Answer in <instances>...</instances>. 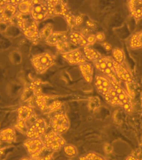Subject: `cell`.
Wrapping results in <instances>:
<instances>
[{
    "instance_id": "cell-34",
    "label": "cell",
    "mask_w": 142,
    "mask_h": 160,
    "mask_svg": "<svg viewBox=\"0 0 142 160\" xmlns=\"http://www.w3.org/2000/svg\"><path fill=\"white\" fill-rule=\"evenodd\" d=\"M125 160H139L137 158H136L135 156L133 155H130Z\"/></svg>"
},
{
    "instance_id": "cell-8",
    "label": "cell",
    "mask_w": 142,
    "mask_h": 160,
    "mask_svg": "<svg viewBox=\"0 0 142 160\" xmlns=\"http://www.w3.org/2000/svg\"><path fill=\"white\" fill-rule=\"evenodd\" d=\"M18 1H0V21L6 22L14 18L17 13Z\"/></svg>"
},
{
    "instance_id": "cell-31",
    "label": "cell",
    "mask_w": 142,
    "mask_h": 160,
    "mask_svg": "<svg viewBox=\"0 0 142 160\" xmlns=\"http://www.w3.org/2000/svg\"><path fill=\"white\" fill-rule=\"evenodd\" d=\"M95 37L96 38V40H99V41H103L105 39V35L102 33H97V35H95Z\"/></svg>"
},
{
    "instance_id": "cell-20",
    "label": "cell",
    "mask_w": 142,
    "mask_h": 160,
    "mask_svg": "<svg viewBox=\"0 0 142 160\" xmlns=\"http://www.w3.org/2000/svg\"><path fill=\"white\" fill-rule=\"evenodd\" d=\"M130 11L135 18L139 20L142 18V1L133 0L129 2Z\"/></svg>"
},
{
    "instance_id": "cell-2",
    "label": "cell",
    "mask_w": 142,
    "mask_h": 160,
    "mask_svg": "<svg viewBox=\"0 0 142 160\" xmlns=\"http://www.w3.org/2000/svg\"><path fill=\"white\" fill-rule=\"evenodd\" d=\"M17 25L25 36L34 43L41 40L37 23L31 15L20 14L17 16Z\"/></svg>"
},
{
    "instance_id": "cell-27",
    "label": "cell",
    "mask_w": 142,
    "mask_h": 160,
    "mask_svg": "<svg viewBox=\"0 0 142 160\" xmlns=\"http://www.w3.org/2000/svg\"><path fill=\"white\" fill-rule=\"evenodd\" d=\"M63 151L65 155L70 158H75L78 154L77 148L72 145H65L63 148Z\"/></svg>"
},
{
    "instance_id": "cell-28",
    "label": "cell",
    "mask_w": 142,
    "mask_h": 160,
    "mask_svg": "<svg viewBox=\"0 0 142 160\" xmlns=\"http://www.w3.org/2000/svg\"><path fill=\"white\" fill-rule=\"evenodd\" d=\"M100 101L98 97H92L89 98L88 101V108L90 111H95L100 108Z\"/></svg>"
},
{
    "instance_id": "cell-10",
    "label": "cell",
    "mask_w": 142,
    "mask_h": 160,
    "mask_svg": "<svg viewBox=\"0 0 142 160\" xmlns=\"http://www.w3.org/2000/svg\"><path fill=\"white\" fill-rule=\"evenodd\" d=\"M32 5L30 12L31 17L37 23L44 21L49 15L46 2L41 1H32Z\"/></svg>"
},
{
    "instance_id": "cell-1",
    "label": "cell",
    "mask_w": 142,
    "mask_h": 160,
    "mask_svg": "<svg viewBox=\"0 0 142 160\" xmlns=\"http://www.w3.org/2000/svg\"><path fill=\"white\" fill-rule=\"evenodd\" d=\"M112 83V88L104 96L105 100L111 105L120 106L128 112H132V104L129 95L120 85Z\"/></svg>"
},
{
    "instance_id": "cell-4",
    "label": "cell",
    "mask_w": 142,
    "mask_h": 160,
    "mask_svg": "<svg viewBox=\"0 0 142 160\" xmlns=\"http://www.w3.org/2000/svg\"><path fill=\"white\" fill-rule=\"evenodd\" d=\"M35 102L38 108L45 113L57 111L62 106V103L57 98L43 93L36 98Z\"/></svg>"
},
{
    "instance_id": "cell-26",
    "label": "cell",
    "mask_w": 142,
    "mask_h": 160,
    "mask_svg": "<svg viewBox=\"0 0 142 160\" xmlns=\"http://www.w3.org/2000/svg\"><path fill=\"white\" fill-rule=\"evenodd\" d=\"M112 55L115 61L122 64L125 61V54L122 50L118 48H115L113 50Z\"/></svg>"
},
{
    "instance_id": "cell-9",
    "label": "cell",
    "mask_w": 142,
    "mask_h": 160,
    "mask_svg": "<svg viewBox=\"0 0 142 160\" xmlns=\"http://www.w3.org/2000/svg\"><path fill=\"white\" fill-rule=\"evenodd\" d=\"M50 125L52 130L60 134L66 132L70 128L69 118L65 113H56L50 119Z\"/></svg>"
},
{
    "instance_id": "cell-19",
    "label": "cell",
    "mask_w": 142,
    "mask_h": 160,
    "mask_svg": "<svg viewBox=\"0 0 142 160\" xmlns=\"http://www.w3.org/2000/svg\"><path fill=\"white\" fill-rule=\"evenodd\" d=\"M68 39L70 40V42L72 44L76 46L83 48L90 46L87 38L85 37V35L78 32H71L68 36Z\"/></svg>"
},
{
    "instance_id": "cell-18",
    "label": "cell",
    "mask_w": 142,
    "mask_h": 160,
    "mask_svg": "<svg viewBox=\"0 0 142 160\" xmlns=\"http://www.w3.org/2000/svg\"><path fill=\"white\" fill-rule=\"evenodd\" d=\"M16 140V132L13 128H5L0 131V145L11 144Z\"/></svg>"
},
{
    "instance_id": "cell-22",
    "label": "cell",
    "mask_w": 142,
    "mask_h": 160,
    "mask_svg": "<svg viewBox=\"0 0 142 160\" xmlns=\"http://www.w3.org/2000/svg\"><path fill=\"white\" fill-rule=\"evenodd\" d=\"M83 55L86 60L95 62L102 58L101 55L95 48L90 46L83 48Z\"/></svg>"
},
{
    "instance_id": "cell-21",
    "label": "cell",
    "mask_w": 142,
    "mask_h": 160,
    "mask_svg": "<svg viewBox=\"0 0 142 160\" xmlns=\"http://www.w3.org/2000/svg\"><path fill=\"white\" fill-rule=\"evenodd\" d=\"M79 68L86 81L88 83L92 82L93 77V68L92 66L89 63L85 62L79 65Z\"/></svg>"
},
{
    "instance_id": "cell-32",
    "label": "cell",
    "mask_w": 142,
    "mask_h": 160,
    "mask_svg": "<svg viewBox=\"0 0 142 160\" xmlns=\"http://www.w3.org/2000/svg\"><path fill=\"white\" fill-rule=\"evenodd\" d=\"M105 152L106 153H110L112 152V147L109 144H106L105 146Z\"/></svg>"
},
{
    "instance_id": "cell-37",
    "label": "cell",
    "mask_w": 142,
    "mask_h": 160,
    "mask_svg": "<svg viewBox=\"0 0 142 160\" xmlns=\"http://www.w3.org/2000/svg\"></svg>"
},
{
    "instance_id": "cell-14",
    "label": "cell",
    "mask_w": 142,
    "mask_h": 160,
    "mask_svg": "<svg viewBox=\"0 0 142 160\" xmlns=\"http://www.w3.org/2000/svg\"><path fill=\"white\" fill-rule=\"evenodd\" d=\"M63 58L71 65H80L83 63L86 62L83 53L78 49L71 50L68 52L62 54Z\"/></svg>"
},
{
    "instance_id": "cell-29",
    "label": "cell",
    "mask_w": 142,
    "mask_h": 160,
    "mask_svg": "<svg viewBox=\"0 0 142 160\" xmlns=\"http://www.w3.org/2000/svg\"><path fill=\"white\" fill-rule=\"evenodd\" d=\"M79 160H107L101 156L94 152H89L80 157Z\"/></svg>"
},
{
    "instance_id": "cell-13",
    "label": "cell",
    "mask_w": 142,
    "mask_h": 160,
    "mask_svg": "<svg viewBox=\"0 0 142 160\" xmlns=\"http://www.w3.org/2000/svg\"><path fill=\"white\" fill-rule=\"evenodd\" d=\"M23 145L31 158L37 156L46 148L41 138H28L24 142Z\"/></svg>"
},
{
    "instance_id": "cell-6",
    "label": "cell",
    "mask_w": 142,
    "mask_h": 160,
    "mask_svg": "<svg viewBox=\"0 0 142 160\" xmlns=\"http://www.w3.org/2000/svg\"><path fill=\"white\" fill-rule=\"evenodd\" d=\"M42 140L46 148L53 152L60 151L66 145L61 134L52 130L46 133Z\"/></svg>"
},
{
    "instance_id": "cell-12",
    "label": "cell",
    "mask_w": 142,
    "mask_h": 160,
    "mask_svg": "<svg viewBox=\"0 0 142 160\" xmlns=\"http://www.w3.org/2000/svg\"><path fill=\"white\" fill-rule=\"evenodd\" d=\"M34 116V111L32 107L27 105L20 106L17 110L18 121L16 128L22 131L26 128V123L32 119Z\"/></svg>"
},
{
    "instance_id": "cell-3",
    "label": "cell",
    "mask_w": 142,
    "mask_h": 160,
    "mask_svg": "<svg viewBox=\"0 0 142 160\" xmlns=\"http://www.w3.org/2000/svg\"><path fill=\"white\" fill-rule=\"evenodd\" d=\"M48 8L49 15L51 16H61L67 21L71 28L76 26L75 18L70 12L67 6L62 1H47L46 2Z\"/></svg>"
},
{
    "instance_id": "cell-7",
    "label": "cell",
    "mask_w": 142,
    "mask_h": 160,
    "mask_svg": "<svg viewBox=\"0 0 142 160\" xmlns=\"http://www.w3.org/2000/svg\"><path fill=\"white\" fill-rule=\"evenodd\" d=\"M55 58L48 53L36 55L31 59V62L36 71L39 74L45 72L55 63Z\"/></svg>"
},
{
    "instance_id": "cell-35",
    "label": "cell",
    "mask_w": 142,
    "mask_h": 160,
    "mask_svg": "<svg viewBox=\"0 0 142 160\" xmlns=\"http://www.w3.org/2000/svg\"><path fill=\"white\" fill-rule=\"evenodd\" d=\"M3 155V151L2 149L0 148V160H1Z\"/></svg>"
},
{
    "instance_id": "cell-24",
    "label": "cell",
    "mask_w": 142,
    "mask_h": 160,
    "mask_svg": "<svg viewBox=\"0 0 142 160\" xmlns=\"http://www.w3.org/2000/svg\"><path fill=\"white\" fill-rule=\"evenodd\" d=\"M32 2L31 1H21L18 4V10L20 11L21 14L28 15L31 12Z\"/></svg>"
},
{
    "instance_id": "cell-25",
    "label": "cell",
    "mask_w": 142,
    "mask_h": 160,
    "mask_svg": "<svg viewBox=\"0 0 142 160\" xmlns=\"http://www.w3.org/2000/svg\"><path fill=\"white\" fill-rule=\"evenodd\" d=\"M53 152L46 148L39 155L34 158H31L32 160H53Z\"/></svg>"
},
{
    "instance_id": "cell-5",
    "label": "cell",
    "mask_w": 142,
    "mask_h": 160,
    "mask_svg": "<svg viewBox=\"0 0 142 160\" xmlns=\"http://www.w3.org/2000/svg\"><path fill=\"white\" fill-rule=\"evenodd\" d=\"M114 60L110 57H102L99 60L94 62L95 66L100 72L107 76L110 80L117 85H120V80L116 76L114 67Z\"/></svg>"
},
{
    "instance_id": "cell-15",
    "label": "cell",
    "mask_w": 142,
    "mask_h": 160,
    "mask_svg": "<svg viewBox=\"0 0 142 160\" xmlns=\"http://www.w3.org/2000/svg\"><path fill=\"white\" fill-rule=\"evenodd\" d=\"M95 84L98 92L103 96L107 93L112 86V83L110 79L100 75L95 76Z\"/></svg>"
},
{
    "instance_id": "cell-16",
    "label": "cell",
    "mask_w": 142,
    "mask_h": 160,
    "mask_svg": "<svg viewBox=\"0 0 142 160\" xmlns=\"http://www.w3.org/2000/svg\"><path fill=\"white\" fill-rule=\"evenodd\" d=\"M113 67L116 76H117L118 79L120 81H123L125 82L130 83L133 82V78L132 76L130 73L123 66L122 64H120L114 61Z\"/></svg>"
},
{
    "instance_id": "cell-17",
    "label": "cell",
    "mask_w": 142,
    "mask_h": 160,
    "mask_svg": "<svg viewBox=\"0 0 142 160\" xmlns=\"http://www.w3.org/2000/svg\"><path fill=\"white\" fill-rule=\"evenodd\" d=\"M68 40V36L66 32H53L46 40L48 44L57 47Z\"/></svg>"
},
{
    "instance_id": "cell-11",
    "label": "cell",
    "mask_w": 142,
    "mask_h": 160,
    "mask_svg": "<svg viewBox=\"0 0 142 160\" xmlns=\"http://www.w3.org/2000/svg\"><path fill=\"white\" fill-rule=\"evenodd\" d=\"M47 129L46 121L43 118H38L28 128L25 133L28 138H41L46 134Z\"/></svg>"
},
{
    "instance_id": "cell-30",
    "label": "cell",
    "mask_w": 142,
    "mask_h": 160,
    "mask_svg": "<svg viewBox=\"0 0 142 160\" xmlns=\"http://www.w3.org/2000/svg\"><path fill=\"white\" fill-rule=\"evenodd\" d=\"M53 32L52 26L51 25H46L45 28H43V30L40 32V36H41V39H44L46 40L51 34Z\"/></svg>"
},
{
    "instance_id": "cell-36",
    "label": "cell",
    "mask_w": 142,
    "mask_h": 160,
    "mask_svg": "<svg viewBox=\"0 0 142 160\" xmlns=\"http://www.w3.org/2000/svg\"><path fill=\"white\" fill-rule=\"evenodd\" d=\"M21 160H32V158H23Z\"/></svg>"
},
{
    "instance_id": "cell-33",
    "label": "cell",
    "mask_w": 142,
    "mask_h": 160,
    "mask_svg": "<svg viewBox=\"0 0 142 160\" xmlns=\"http://www.w3.org/2000/svg\"><path fill=\"white\" fill-rule=\"evenodd\" d=\"M102 45L103 46V48H105V49L107 50V51H110V50H111L112 46H111L110 45V44H109L108 43H103Z\"/></svg>"
},
{
    "instance_id": "cell-23",
    "label": "cell",
    "mask_w": 142,
    "mask_h": 160,
    "mask_svg": "<svg viewBox=\"0 0 142 160\" xmlns=\"http://www.w3.org/2000/svg\"><path fill=\"white\" fill-rule=\"evenodd\" d=\"M130 47L133 49L142 48V31L133 35L130 40Z\"/></svg>"
}]
</instances>
